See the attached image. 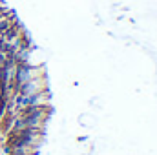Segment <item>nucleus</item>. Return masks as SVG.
<instances>
[{"label":"nucleus","instance_id":"nucleus-1","mask_svg":"<svg viewBox=\"0 0 157 155\" xmlns=\"http://www.w3.org/2000/svg\"><path fill=\"white\" fill-rule=\"evenodd\" d=\"M9 51L11 49H7L2 40V29H0V95H2V86H4L6 75L15 71V59L11 55H7Z\"/></svg>","mask_w":157,"mask_h":155}]
</instances>
